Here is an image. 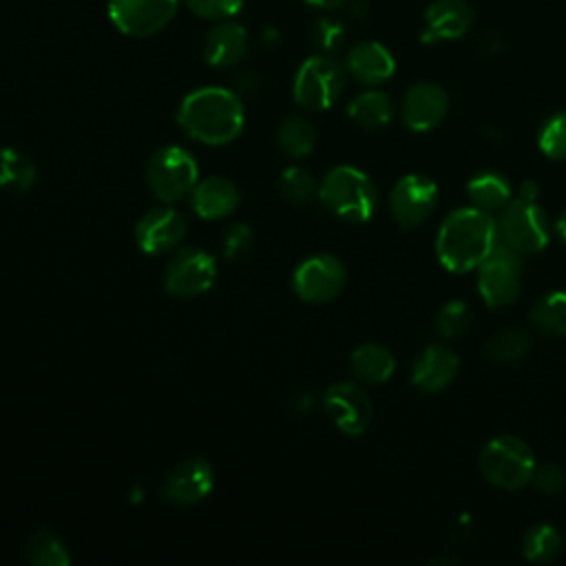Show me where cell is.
Returning a JSON list of instances; mask_svg holds the SVG:
<instances>
[{"label": "cell", "instance_id": "obj_36", "mask_svg": "<svg viewBox=\"0 0 566 566\" xmlns=\"http://www.w3.org/2000/svg\"><path fill=\"white\" fill-rule=\"evenodd\" d=\"M252 243H254V234H252L250 226L237 223L223 237V252L230 261H239V259L250 254Z\"/></svg>", "mask_w": 566, "mask_h": 566}, {"label": "cell", "instance_id": "obj_19", "mask_svg": "<svg viewBox=\"0 0 566 566\" xmlns=\"http://www.w3.org/2000/svg\"><path fill=\"white\" fill-rule=\"evenodd\" d=\"M248 44H250V38L243 24L232 20H221L208 31L201 55L210 66L226 69L243 60V55L248 53Z\"/></svg>", "mask_w": 566, "mask_h": 566}, {"label": "cell", "instance_id": "obj_17", "mask_svg": "<svg viewBox=\"0 0 566 566\" xmlns=\"http://www.w3.org/2000/svg\"><path fill=\"white\" fill-rule=\"evenodd\" d=\"M475 20V13L467 0H433L424 11L422 42L462 38Z\"/></svg>", "mask_w": 566, "mask_h": 566}, {"label": "cell", "instance_id": "obj_2", "mask_svg": "<svg viewBox=\"0 0 566 566\" xmlns=\"http://www.w3.org/2000/svg\"><path fill=\"white\" fill-rule=\"evenodd\" d=\"M245 122L241 97L223 86H201L190 91L177 111V124L181 130L206 144L223 146L234 142Z\"/></svg>", "mask_w": 566, "mask_h": 566}, {"label": "cell", "instance_id": "obj_27", "mask_svg": "<svg viewBox=\"0 0 566 566\" xmlns=\"http://www.w3.org/2000/svg\"><path fill=\"white\" fill-rule=\"evenodd\" d=\"M533 325L551 336L566 334V292L555 290L544 294L531 310Z\"/></svg>", "mask_w": 566, "mask_h": 566}, {"label": "cell", "instance_id": "obj_12", "mask_svg": "<svg viewBox=\"0 0 566 566\" xmlns=\"http://www.w3.org/2000/svg\"><path fill=\"white\" fill-rule=\"evenodd\" d=\"M323 407L336 429L347 436H360L374 416L369 396L354 382L329 385L323 396Z\"/></svg>", "mask_w": 566, "mask_h": 566}, {"label": "cell", "instance_id": "obj_18", "mask_svg": "<svg viewBox=\"0 0 566 566\" xmlns=\"http://www.w3.org/2000/svg\"><path fill=\"white\" fill-rule=\"evenodd\" d=\"M458 367H460V360L453 354V349L444 345H429L416 358L411 369V380L422 391H429V394L442 391L458 376Z\"/></svg>", "mask_w": 566, "mask_h": 566}, {"label": "cell", "instance_id": "obj_24", "mask_svg": "<svg viewBox=\"0 0 566 566\" xmlns=\"http://www.w3.org/2000/svg\"><path fill=\"white\" fill-rule=\"evenodd\" d=\"M467 195L475 208L486 212L500 210L511 201V184L500 172H480L467 184Z\"/></svg>", "mask_w": 566, "mask_h": 566}, {"label": "cell", "instance_id": "obj_4", "mask_svg": "<svg viewBox=\"0 0 566 566\" xmlns=\"http://www.w3.org/2000/svg\"><path fill=\"white\" fill-rule=\"evenodd\" d=\"M480 471L486 482L515 491L531 482L535 471V453L517 436H497L482 449Z\"/></svg>", "mask_w": 566, "mask_h": 566}, {"label": "cell", "instance_id": "obj_33", "mask_svg": "<svg viewBox=\"0 0 566 566\" xmlns=\"http://www.w3.org/2000/svg\"><path fill=\"white\" fill-rule=\"evenodd\" d=\"M539 150L553 159H566V113L553 115L539 130Z\"/></svg>", "mask_w": 566, "mask_h": 566}, {"label": "cell", "instance_id": "obj_31", "mask_svg": "<svg viewBox=\"0 0 566 566\" xmlns=\"http://www.w3.org/2000/svg\"><path fill=\"white\" fill-rule=\"evenodd\" d=\"M279 192L283 195L285 201L294 203V206H301V203H307L314 195V179L312 175L301 168V166H290L281 172V179H279Z\"/></svg>", "mask_w": 566, "mask_h": 566}, {"label": "cell", "instance_id": "obj_25", "mask_svg": "<svg viewBox=\"0 0 566 566\" xmlns=\"http://www.w3.org/2000/svg\"><path fill=\"white\" fill-rule=\"evenodd\" d=\"M35 184L33 161L15 148H0V186L13 195L31 190Z\"/></svg>", "mask_w": 566, "mask_h": 566}, {"label": "cell", "instance_id": "obj_15", "mask_svg": "<svg viewBox=\"0 0 566 566\" xmlns=\"http://www.w3.org/2000/svg\"><path fill=\"white\" fill-rule=\"evenodd\" d=\"M214 486L212 467L203 458H188L175 464L164 484V493L179 506H190L210 495Z\"/></svg>", "mask_w": 566, "mask_h": 566}, {"label": "cell", "instance_id": "obj_13", "mask_svg": "<svg viewBox=\"0 0 566 566\" xmlns=\"http://www.w3.org/2000/svg\"><path fill=\"white\" fill-rule=\"evenodd\" d=\"M391 217L400 228L422 223L438 206V186L424 175H405L389 197Z\"/></svg>", "mask_w": 566, "mask_h": 566}, {"label": "cell", "instance_id": "obj_10", "mask_svg": "<svg viewBox=\"0 0 566 566\" xmlns=\"http://www.w3.org/2000/svg\"><path fill=\"white\" fill-rule=\"evenodd\" d=\"M214 279H217L214 259L208 252L190 245V248L177 250L168 261V268L164 274V287L170 296L192 298L208 292Z\"/></svg>", "mask_w": 566, "mask_h": 566}, {"label": "cell", "instance_id": "obj_3", "mask_svg": "<svg viewBox=\"0 0 566 566\" xmlns=\"http://www.w3.org/2000/svg\"><path fill=\"white\" fill-rule=\"evenodd\" d=\"M318 199L336 217L349 223H363L371 219L378 206V190L363 170L354 166H336L323 177Z\"/></svg>", "mask_w": 566, "mask_h": 566}, {"label": "cell", "instance_id": "obj_40", "mask_svg": "<svg viewBox=\"0 0 566 566\" xmlns=\"http://www.w3.org/2000/svg\"><path fill=\"white\" fill-rule=\"evenodd\" d=\"M557 232H559V237L566 241V210H564L562 217L557 219Z\"/></svg>", "mask_w": 566, "mask_h": 566}, {"label": "cell", "instance_id": "obj_34", "mask_svg": "<svg viewBox=\"0 0 566 566\" xmlns=\"http://www.w3.org/2000/svg\"><path fill=\"white\" fill-rule=\"evenodd\" d=\"M195 15L206 20H230L241 13L245 0H181Z\"/></svg>", "mask_w": 566, "mask_h": 566}, {"label": "cell", "instance_id": "obj_30", "mask_svg": "<svg viewBox=\"0 0 566 566\" xmlns=\"http://www.w3.org/2000/svg\"><path fill=\"white\" fill-rule=\"evenodd\" d=\"M528 349V336L520 329H502L486 343V358L493 363L520 360Z\"/></svg>", "mask_w": 566, "mask_h": 566}, {"label": "cell", "instance_id": "obj_14", "mask_svg": "<svg viewBox=\"0 0 566 566\" xmlns=\"http://www.w3.org/2000/svg\"><path fill=\"white\" fill-rule=\"evenodd\" d=\"M186 234V219L170 206L153 208L139 217L135 241L146 254H164L175 250Z\"/></svg>", "mask_w": 566, "mask_h": 566}, {"label": "cell", "instance_id": "obj_16", "mask_svg": "<svg viewBox=\"0 0 566 566\" xmlns=\"http://www.w3.org/2000/svg\"><path fill=\"white\" fill-rule=\"evenodd\" d=\"M449 108L447 91L433 82H416L402 99V119L407 128L424 133L436 128Z\"/></svg>", "mask_w": 566, "mask_h": 566}, {"label": "cell", "instance_id": "obj_38", "mask_svg": "<svg viewBox=\"0 0 566 566\" xmlns=\"http://www.w3.org/2000/svg\"><path fill=\"white\" fill-rule=\"evenodd\" d=\"M537 195H539V188H537L535 181H522L520 188H517V197H522V199L537 201Z\"/></svg>", "mask_w": 566, "mask_h": 566}, {"label": "cell", "instance_id": "obj_1", "mask_svg": "<svg viewBox=\"0 0 566 566\" xmlns=\"http://www.w3.org/2000/svg\"><path fill=\"white\" fill-rule=\"evenodd\" d=\"M500 241L497 221L482 208H460L444 217L436 237V254L442 268L455 274L478 270Z\"/></svg>", "mask_w": 566, "mask_h": 566}, {"label": "cell", "instance_id": "obj_5", "mask_svg": "<svg viewBox=\"0 0 566 566\" xmlns=\"http://www.w3.org/2000/svg\"><path fill=\"white\" fill-rule=\"evenodd\" d=\"M146 181L159 201L175 203L192 192L199 181V168L186 148L164 146L148 159Z\"/></svg>", "mask_w": 566, "mask_h": 566}, {"label": "cell", "instance_id": "obj_6", "mask_svg": "<svg viewBox=\"0 0 566 566\" xmlns=\"http://www.w3.org/2000/svg\"><path fill=\"white\" fill-rule=\"evenodd\" d=\"M345 88V71L329 55L307 57L292 82L294 102L307 111H327Z\"/></svg>", "mask_w": 566, "mask_h": 566}, {"label": "cell", "instance_id": "obj_8", "mask_svg": "<svg viewBox=\"0 0 566 566\" xmlns=\"http://www.w3.org/2000/svg\"><path fill=\"white\" fill-rule=\"evenodd\" d=\"M497 230L504 243L520 254L544 250L551 237L544 208L537 201H528L522 197H515L502 208Z\"/></svg>", "mask_w": 566, "mask_h": 566}, {"label": "cell", "instance_id": "obj_7", "mask_svg": "<svg viewBox=\"0 0 566 566\" xmlns=\"http://www.w3.org/2000/svg\"><path fill=\"white\" fill-rule=\"evenodd\" d=\"M478 290L489 307H506L522 290V254L506 243H497L478 268Z\"/></svg>", "mask_w": 566, "mask_h": 566}, {"label": "cell", "instance_id": "obj_35", "mask_svg": "<svg viewBox=\"0 0 566 566\" xmlns=\"http://www.w3.org/2000/svg\"><path fill=\"white\" fill-rule=\"evenodd\" d=\"M345 27L343 22L338 20H332V18H323L316 22L314 31H312V38L316 42V46L323 51V53H332L336 49H340V44L345 42Z\"/></svg>", "mask_w": 566, "mask_h": 566}, {"label": "cell", "instance_id": "obj_21", "mask_svg": "<svg viewBox=\"0 0 566 566\" xmlns=\"http://www.w3.org/2000/svg\"><path fill=\"white\" fill-rule=\"evenodd\" d=\"M241 195L234 181L226 177H208L203 181H197V186L190 192V206L192 210L208 221L223 219L239 206Z\"/></svg>", "mask_w": 566, "mask_h": 566}, {"label": "cell", "instance_id": "obj_29", "mask_svg": "<svg viewBox=\"0 0 566 566\" xmlns=\"http://www.w3.org/2000/svg\"><path fill=\"white\" fill-rule=\"evenodd\" d=\"M562 551V535L551 524H537L526 531L522 539V553L528 562L546 564L553 562Z\"/></svg>", "mask_w": 566, "mask_h": 566}, {"label": "cell", "instance_id": "obj_37", "mask_svg": "<svg viewBox=\"0 0 566 566\" xmlns=\"http://www.w3.org/2000/svg\"><path fill=\"white\" fill-rule=\"evenodd\" d=\"M533 484L546 493V495H555L559 493L564 486H566V475L559 467L555 464H542V467H535L533 471Z\"/></svg>", "mask_w": 566, "mask_h": 566}, {"label": "cell", "instance_id": "obj_9", "mask_svg": "<svg viewBox=\"0 0 566 566\" xmlns=\"http://www.w3.org/2000/svg\"><path fill=\"white\" fill-rule=\"evenodd\" d=\"M181 0H108V20L128 38H150L175 18Z\"/></svg>", "mask_w": 566, "mask_h": 566}, {"label": "cell", "instance_id": "obj_26", "mask_svg": "<svg viewBox=\"0 0 566 566\" xmlns=\"http://www.w3.org/2000/svg\"><path fill=\"white\" fill-rule=\"evenodd\" d=\"M276 144L287 157L301 159L314 150L316 130L305 117L290 115L276 128Z\"/></svg>", "mask_w": 566, "mask_h": 566}, {"label": "cell", "instance_id": "obj_22", "mask_svg": "<svg viewBox=\"0 0 566 566\" xmlns=\"http://www.w3.org/2000/svg\"><path fill=\"white\" fill-rule=\"evenodd\" d=\"M352 371L358 380L367 385H380L391 378L396 369L394 354L376 343H363L352 352Z\"/></svg>", "mask_w": 566, "mask_h": 566}, {"label": "cell", "instance_id": "obj_20", "mask_svg": "<svg viewBox=\"0 0 566 566\" xmlns=\"http://www.w3.org/2000/svg\"><path fill=\"white\" fill-rule=\"evenodd\" d=\"M347 71L363 84H382L396 71V60L391 51L374 40L358 42L347 51Z\"/></svg>", "mask_w": 566, "mask_h": 566}, {"label": "cell", "instance_id": "obj_28", "mask_svg": "<svg viewBox=\"0 0 566 566\" xmlns=\"http://www.w3.org/2000/svg\"><path fill=\"white\" fill-rule=\"evenodd\" d=\"M24 557L35 566H69L71 562L64 542L51 531H35L27 539Z\"/></svg>", "mask_w": 566, "mask_h": 566}, {"label": "cell", "instance_id": "obj_11", "mask_svg": "<svg viewBox=\"0 0 566 566\" xmlns=\"http://www.w3.org/2000/svg\"><path fill=\"white\" fill-rule=\"evenodd\" d=\"M347 272L334 254H314L298 263L292 274V287L305 303H327L345 287Z\"/></svg>", "mask_w": 566, "mask_h": 566}, {"label": "cell", "instance_id": "obj_39", "mask_svg": "<svg viewBox=\"0 0 566 566\" xmlns=\"http://www.w3.org/2000/svg\"><path fill=\"white\" fill-rule=\"evenodd\" d=\"M303 2L310 4V7H316V9H325V11L345 4V0H303Z\"/></svg>", "mask_w": 566, "mask_h": 566}, {"label": "cell", "instance_id": "obj_32", "mask_svg": "<svg viewBox=\"0 0 566 566\" xmlns=\"http://www.w3.org/2000/svg\"><path fill=\"white\" fill-rule=\"evenodd\" d=\"M471 323V310L464 301H449L436 314V329L444 338H458Z\"/></svg>", "mask_w": 566, "mask_h": 566}, {"label": "cell", "instance_id": "obj_23", "mask_svg": "<svg viewBox=\"0 0 566 566\" xmlns=\"http://www.w3.org/2000/svg\"><path fill=\"white\" fill-rule=\"evenodd\" d=\"M347 115L363 128H382L394 115V104L382 91H365L349 102Z\"/></svg>", "mask_w": 566, "mask_h": 566}]
</instances>
